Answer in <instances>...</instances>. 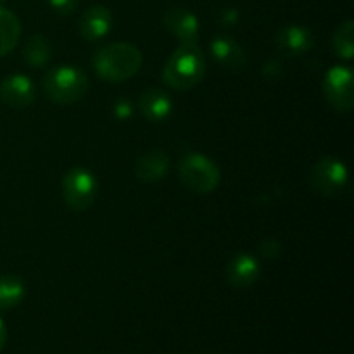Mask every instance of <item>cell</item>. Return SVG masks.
<instances>
[{
    "instance_id": "obj_11",
    "label": "cell",
    "mask_w": 354,
    "mask_h": 354,
    "mask_svg": "<svg viewBox=\"0 0 354 354\" xmlns=\"http://www.w3.org/2000/svg\"><path fill=\"white\" fill-rule=\"evenodd\" d=\"M258 259L248 252H239L227 265V282L235 289H248L259 277Z\"/></svg>"
},
{
    "instance_id": "obj_3",
    "label": "cell",
    "mask_w": 354,
    "mask_h": 354,
    "mask_svg": "<svg viewBox=\"0 0 354 354\" xmlns=\"http://www.w3.org/2000/svg\"><path fill=\"white\" fill-rule=\"evenodd\" d=\"M90 80L86 73L73 66H57L44 76V92L50 102L71 106L88 93Z\"/></svg>"
},
{
    "instance_id": "obj_4",
    "label": "cell",
    "mask_w": 354,
    "mask_h": 354,
    "mask_svg": "<svg viewBox=\"0 0 354 354\" xmlns=\"http://www.w3.org/2000/svg\"><path fill=\"white\" fill-rule=\"evenodd\" d=\"M180 180L196 194H211L218 189L221 180L220 168L207 156L192 152L180 161Z\"/></svg>"
},
{
    "instance_id": "obj_2",
    "label": "cell",
    "mask_w": 354,
    "mask_h": 354,
    "mask_svg": "<svg viewBox=\"0 0 354 354\" xmlns=\"http://www.w3.org/2000/svg\"><path fill=\"white\" fill-rule=\"evenodd\" d=\"M144 62L140 48L131 44H109L99 48L92 59L97 76L104 82L120 83L137 75Z\"/></svg>"
},
{
    "instance_id": "obj_24",
    "label": "cell",
    "mask_w": 354,
    "mask_h": 354,
    "mask_svg": "<svg viewBox=\"0 0 354 354\" xmlns=\"http://www.w3.org/2000/svg\"><path fill=\"white\" fill-rule=\"evenodd\" d=\"M218 21L221 23V26H234L239 21V12L235 9H223L218 16Z\"/></svg>"
},
{
    "instance_id": "obj_14",
    "label": "cell",
    "mask_w": 354,
    "mask_h": 354,
    "mask_svg": "<svg viewBox=\"0 0 354 354\" xmlns=\"http://www.w3.org/2000/svg\"><path fill=\"white\" fill-rule=\"evenodd\" d=\"M111 28H113L111 10L104 6H93L83 12L78 30L86 41H97L106 37Z\"/></svg>"
},
{
    "instance_id": "obj_10",
    "label": "cell",
    "mask_w": 354,
    "mask_h": 354,
    "mask_svg": "<svg viewBox=\"0 0 354 354\" xmlns=\"http://www.w3.org/2000/svg\"><path fill=\"white\" fill-rule=\"evenodd\" d=\"M162 23L180 44H197L199 40V21L183 7H169L162 16Z\"/></svg>"
},
{
    "instance_id": "obj_1",
    "label": "cell",
    "mask_w": 354,
    "mask_h": 354,
    "mask_svg": "<svg viewBox=\"0 0 354 354\" xmlns=\"http://www.w3.org/2000/svg\"><path fill=\"white\" fill-rule=\"evenodd\" d=\"M206 57L197 44H180L162 68V82L176 92H187L203 82Z\"/></svg>"
},
{
    "instance_id": "obj_7",
    "label": "cell",
    "mask_w": 354,
    "mask_h": 354,
    "mask_svg": "<svg viewBox=\"0 0 354 354\" xmlns=\"http://www.w3.org/2000/svg\"><path fill=\"white\" fill-rule=\"evenodd\" d=\"M324 95L339 113H351L354 107V75L346 66H334L325 73Z\"/></svg>"
},
{
    "instance_id": "obj_18",
    "label": "cell",
    "mask_w": 354,
    "mask_h": 354,
    "mask_svg": "<svg viewBox=\"0 0 354 354\" xmlns=\"http://www.w3.org/2000/svg\"><path fill=\"white\" fill-rule=\"evenodd\" d=\"M26 287L19 277L0 275V311L12 310L24 299Z\"/></svg>"
},
{
    "instance_id": "obj_25",
    "label": "cell",
    "mask_w": 354,
    "mask_h": 354,
    "mask_svg": "<svg viewBox=\"0 0 354 354\" xmlns=\"http://www.w3.org/2000/svg\"><path fill=\"white\" fill-rule=\"evenodd\" d=\"M6 342H7V328H6V324L2 322V318H0V351L3 349Z\"/></svg>"
},
{
    "instance_id": "obj_17",
    "label": "cell",
    "mask_w": 354,
    "mask_h": 354,
    "mask_svg": "<svg viewBox=\"0 0 354 354\" xmlns=\"http://www.w3.org/2000/svg\"><path fill=\"white\" fill-rule=\"evenodd\" d=\"M23 57L30 68H44L52 57L50 41L44 35H33L24 44Z\"/></svg>"
},
{
    "instance_id": "obj_12",
    "label": "cell",
    "mask_w": 354,
    "mask_h": 354,
    "mask_svg": "<svg viewBox=\"0 0 354 354\" xmlns=\"http://www.w3.org/2000/svg\"><path fill=\"white\" fill-rule=\"evenodd\" d=\"M173 99L161 88H147L138 99L142 116L151 123H162L173 114Z\"/></svg>"
},
{
    "instance_id": "obj_13",
    "label": "cell",
    "mask_w": 354,
    "mask_h": 354,
    "mask_svg": "<svg viewBox=\"0 0 354 354\" xmlns=\"http://www.w3.org/2000/svg\"><path fill=\"white\" fill-rule=\"evenodd\" d=\"M209 50L214 61L220 62V66H223L225 69L239 71L248 62V55H245L244 48L234 38L227 37V35H218V37H214L209 44Z\"/></svg>"
},
{
    "instance_id": "obj_5",
    "label": "cell",
    "mask_w": 354,
    "mask_h": 354,
    "mask_svg": "<svg viewBox=\"0 0 354 354\" xmlns=\"http://www.w3.org/2000/svg\"><path fill=\"white\" fill-rule=\"evenodd\" d=\"M62 199L73 211H86L93 204L99 190L95 175L90 169L76 166L62 176Z\"/></svg>"
},
{
    "instance_id": "obj_6",
    "label": "cell",
    "mask_w": 354,
    "mask_h": 354,
    "mask_svg": "<svg viewBox=\"0 0 354 354\" xmlns=\"http://www.w3.org/2000/svg\"><path fill=\"white\" fill-rule=\"evenodd\" d=\"M311 189L324 197H334L344 190L348 183V168L341 159L325 156L311 169Z\"/></svg>"
},
{
    "instance_id": "obj_22",
    "label": "cell",
    "mask_w": 354,
    "mask_h": 354,
    "mask_svg": "<svg viewBox=\"0 0 354 354\" xmlns=\"http://www.w3.org/2000/svg\"><path fill=\"white\" fill-rule=\"evenodd\" d=\"M113 114H114V118H118V120L124 121V120H128L131 114H133V106H131L127 99H120L114 102Z\"/></svg>"
},
{
    "instance_id": "obj_9",
    "label": "cell",
    "mask_w": 354,
    "mask_h": 354,
    "mask_svg": "<svg viewBox=\"0 0 354 354\" xmlns=\"http://www.w3.org/2000/svg\"><path fill=\"white\" fill-rule=\"evenodd\" d=\"M315 45V37L306 26L301 24H289V26L280 28L275 35L277 50L282 52L287 57H296L303 55Z\"/></svg>"
},
{
    "instance_id": "obj_26",
    "label": "cell",
    "mask_w": 354,
    "mask_h": 354,
    "mask_svg": "<svg viewBox=\"0 0 354 354\" xmlns=\"http://www.w3.org/2000/svg\"><path fill=\"white\" fill-rule=\"evenodd\" d=\"M3 2V0H0V3H2Z\"/></svg>"
},
{
    "instance_id": "obj_20",
    "label": "cell",
    "mask_w": 354,
    "mask_h": 354,
    "mask_svg": "<svg viewBox=\"0 0 354 354\" xmlns=\"http://www.w3.org/2000/svg\"><path fill=\"white\" fill-rule=\"evenodd\" d=\"M280 242H277L275 239H266L259 245V254L265 259H275L280 254Z\"/></svg>"
},
{
    "instance_id": "obj_15",
    "label": "cell",
    "mask_w": 354,
    "mask_h": 354,
    "mask_svg": "<svg viewBox=\"0 0 354 354\" xmlns=\"http://www.w3.org/2000/svg\"><path fill=\"white\" fill-rule=\"evenodd\" d=\"M169 171V156L161 149L145 152L135 165V176L142 183L161 182Z\"/></svg>"
},
{
    "instance_id": "obj_16",
    "label": "cell",
    "mask_w": 354,
    "mask_h": 354,
    "mask_svg": "<svg viewBox=\"0 0 354 354\" xmlns=\"http://www.w3.org/2000/svg\"><path fill=\"white\" fill-rule=\"evenodd\" d=\"M21 37V23L12 10L0 6V57L16 48Z\"/></svg>"
},
{
    "instance_id": "obj_21",
    "label": "cell",
    "mask_w": 354,
    "mask_h": 354,
    "mask_svg": "<svg viewBox=\"0 0 354 354\" xmlns=\"http://www.w3.org/2000/svg\"><path fill=\"white\" fill-rule=\"evenodd\" d=\"M52 9L57 14H62V16H68V14H73L78 7L80 0H48Z\"/></svg>"
},
{
    "instance_id": "obj_8",
    "label": "cell",
    "mask_w": 354,
    "mask_h": 354,
    "mask_svg": "<svg viewBox=\"0 0 354 354\" xmlns=\"http://www.w3.org/2000/svg\"><path fill=\"white\" fill-rule=\"evenodd\" d=\"M37 99V88L26 75L6 76L0 83V100L12 109H24Z\"/></svg>"
},
{
    "instance_id": "obj_19",
    "label": "cell",
    "mask_w": 354,
    "mask_h": 354,
    "mask_svg": "<svg viewBox=\"0 0 354 354\" xmlns=\"http://www.w3.org/2000/svg\"><path fill=\"white\" fill-rule=\"evenodd\" d=\"M332 48H334L335 54L341 59H353L354 55V23L351 19L344 21L342 24H339V28L335 30L334 37H332Z\"/></svg>"
},
{
    "instance_id": "obj_23",
    "label": "cell",
    "mask_w": 354,
    "mask_h": 354,
    "mask_svg": "<svg viewBox=\"0 0 354 354\" xmlns=\"http://www.w3.org/2000/svg\"><path fill=\"white\" fill-rule=\"evenodd\" d=\"M283 73L282 64L279 61H268L263 66V76L266 80H277Z\"/></svg>"
}]
</instances>
